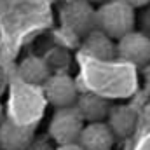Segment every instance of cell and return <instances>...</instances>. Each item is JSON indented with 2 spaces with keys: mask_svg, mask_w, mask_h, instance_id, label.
<instances>
[{
  "mask_svg": "<svg viewBox=\"0 0 150 150\" xmlns=\"http://www.w3.org/2000/svg\"><path fill=\"white\" fill-rule=\"evenodd\" d=\"M136 9L126 0H105L96 9V30L119 40L134 30Z\"/></svg>",
  "mask_w": 150,
  "mask_h": 150,
  "instance_id": "1",
  "label": "cell"
},
{
  "mask_svg": "<svg viewBox=\"0 0 150 150\" xmlns=\"http://www.w3.org/2000/svg\"><path fill=\"white\" fill-rule=\"evenodd\" d=\"M59 23L67 35L82 40L96 30V9L87 0H65L59 11Z\"/></svg>",
  "mask_w": 150,
  "mask_h": 150,
  "instance_id": "2",
  "label": "cell"
},
{
  "mask_svg": "<svg viewBox=\"0 0 150 150\" xmlns=\"http://www.w3.org/2000/svg\"><path fill=\"white\" fill-rule=\"evenodd\" d=\"M84 119L75 107L56 108L49 122V138L56 145L77 143L84 127Z\"/></svg>",
  "mask_w": 150,
  "mask_h": 150,
  "instance_id": "3",
  "label": "cell"
},
{
  "mask_svg": "<svg viewBox=\"0 0 150 150\" xmlns=\"http://www.w3.org/2000/svg\"><path fill=\"white\" fill-rule=\"evenodd\" d=\"M117 56L134 67H147L150 65V37L143 32H129L120 37L115 44Z\"/></svg>",
  "mask_w": 150,
  "mask_h": 150,
  "instance_id": "4",
  "label": "cell"
},
{
  "mask_svg": "<svg viewBox=\"0 0 150 150\" xmlns=\"http://www.w3.org/2000/svg\"><path fill=\"white\" fill-rule=\"evenodd\" d=\"M47 103L56 108L74 107L79 96L75 80L68 74H52L42 86Z\"/></svg>",
  "mask_w": 150,
  "mask_h": 150,
  "instance_id": "5",
  "label": "cell"
},
{
  "mask_svg": "<svg viewBox=\"0 0 150 150\" xmlns=\"http://www.w3.org/2000/svg\"><path fill=\"white\" fill-rule=\"evenodd\" d=\"M35 138V126L5 117L0 124V150H28Z\"/></svg>",
  "mask_w": 150,
  "mask_h": 150,
  "instance_id": "6",
  "label": "cell"
},
{
  "mask_svg": "<svg viewBox=\"0 0 150 150\" xmlns=\"http://www.w3.org/2000/svg\"><path fill=\"white\" fill-rule=\"evenodd\" d=\"M138 117V110L133 105H115L110 107V112L107 115V126L115 138H127L134 133Z\"/></svg>",
  "mask_w": 150,
  "mask_h": 150,
  "instance_id": "7",
  "label": "cell"
},
{
  "mask_svg": "<svg viewBox=\"0 0 150 150\" xmlns=\"http://www.w3.org/2000/svg\"><path fill=\"white\" fill-rule=\"evenodd\" d=\"M115 136L107 126V122H87L79 136V145L84 150H110Z\"/></svg>",
  "mask_w": 150,
  "mask_h": 150,
  "instance_id": "8",
  "label": "cell"
},
{
  "mask_svg": "<svg viewBox=\"0 0 150 150\" xmlns=\"http://www.w3.org/2000/svg\"><path fill=\"white\" fill-rule=\"evenodd\" d=\"M82 115L84 122H103L110 112V101L98 93H82L74 105Z\"/></svg>",
  "mask_w": 150,
  "mask_h": 150,
  "instance_id": "9",
  "label": "cell"
},
{
  "mask_svg": "<svg viewBox=\"0 0 150 150\" xmlns=\"http://www.w3.org/2000/svg\"><path fill=\"white\" fill-rule=\"evenodd\" d=\"M82 49L87 56H91L98 61H112L117 56L113 38L105 35L100 30H93L89 35L82 38Z\"/></svg>",
  "mask_w": 150,
  "mask_h": 150,
  "instance_id": "10",
  "label": "cell"
},
{
  "mask_svg": "<svg viewBox=\"0 0 150 150\" xmlns=\"http://www.w3.org/2000/svg\"><path fill=\"white\" fill-rule=\"evenodd\" d=\"M18 74L23 82L30 86H44V82L51 77V70L42 56H26L19 61Z\"/></svg>",
  "mask_w": 150,
  "mask_h": 150,
  "instance_id": "11",
  "label": "cell"
},
{
  "mask_svg": "<svg viewBox=\"0 0 150 150\" xmlns=\"http://www.w3.org/2000/svg\"><path fill=\"white\" fill-rule=\"evenodd\" d=\"M42 58L47 63V67L51 70V75L52 74H68V70L72 67V54H70V51L65 49V47H59V45L49 49Z\"/></svg>",
  "mask_w": 150,
  "mask_h": 150,
  "instance_id": "12",
  "label": "cell"
},
{
  "mask_svg": "<svg viewBox=\"0 0 150 150\" xmlns=\"http://www.w3.org/2000/svg\"><path fill=\"white\" fill-rule=\"evenodd\" d=\"M52 142V140H51ZM47 138H33V142L30 143V147H28V150H54V147H52V143H51Z\"/></svg>",
  "mask_w": 150,
  "mask_h": 150,
  "instance_id": "13",
  "label": "cell"
},
{
  "mask_svg": "<svg viewBox=\"0 0 150 150\" xmlns=\"http://www.w3.org/2000/svg\"><path fill=\"white\" fill-rule=\"evenodd\" d=\"M140 32H143L145 35L150 37V9H147L145 14L142 16V30Z\"/></svg>",
  "mask_w": 150,
  "mask_h": 150,
  "instance_id": "14",
  "label": "cell"
},
{
  "mask_svg": "<svg viewBox=\"0 0 150 150\" xmlns=\"http://www.w3.org/2000/svg\"><path fill=\"white\" fill-rule=\"evenodd\" d=\"M54 150H84L79 143H65V145H56Z\"/></svg>",
  "mask_w": 150,
  "mask_h": 150,
  "instance_id": "15",
  "label": "cell"
},
{
  "mask_svg": "<svg viewBox=\"0 0 150 150\" xmlns=\"http://www.w3.org/2000/svg\"><path fill=\"white\" fill-rule=\"evenodd\" d=\"M129 5H133L134 9H140V7H147L150 5V0H126Z\"/></svg>",
  "mask_w": 150,
  "mask_h": 150,
  "instance_id": "16",
  "label": "cell"
},
{
  "mask_svg": "<svg viewBox=\"0 0 150 150\" xmlns=\"http://www.w3.org/2000/svg\"><path fill=\"white\" fill-rule=\"evenodd\" d=\"M5 89H7V77H5V72L0 68V96L4 94Z\"/></svg>",
  "mask_w": 150,
  "mask_h": 150,
  "instance_id": "17",
  "label": "cell"
},
{
  "mask_svg": "<svg viewBox=\"0 0 150 150\" xmlns=\"http://www.w3.org/2000/svg\"><path fill=\"white\" fill-rule=\"evenodd\" d=\"M145 86H147V91L150 93V68L145 72Z\"/></svg>",
  "mask_w": 150,
  "mask_h": 150,
  "instance_id": "18",
  "label": "cell"
},
{
  "mask_svg": "<svg viewBox=\"0 0 150 150\" xmlns=\"http://www.w3.org/2000/svg\"><path fill=\"white\" fill-rule=\"evenodd\" d=\"M5 119V115H4V105L0 103V124H2V120Z\"/></svg>",
  "mask_w": 150,
  "mask_h": 150,
  "instance_id": "19",
  "label": "cell"
},
{
  "mask_svg": "<svg viewBox=\"0 0 150 150\" xmlns=\"http://www.w3.org/2000/svg\"><path fill=\"white\" fill-rule=\"evenodd\" d=\"M145 117H147V119L150 120V103L147 105V108H145Z\"/></svg>",
  "mask_w": 150,
  "mask_h": 150,
  "instance_id": "20",
  "label": "cell"
},
{
  "mask_svg": "<svg viewBox=\"0 0 150 150\" xmlns=\"http://www.w3.org/2000/svg\"><path fill=\"white\" fill-rule=\"evenodd\" d=\"M87 2H91V4H94V2H100V4H101V2H105V0H87Z\"/></svg>",
  "mask_w": 150,
  "mask_h": 150,
  "instance_id": "21",
  "label": "cell"
},
{
  "mask_svg": "<svg viewBox=\"0 0 150 150\" xmlns=\"http://www.w3.org/2000/svg\"><path fill=\"white\" fill-rule=\"evenodd\" d=\"M54 2H59V0H54Z\"/></svg>",
  "mask_w": 150,
  "mask_h": 150,
  "instance_id": "22",
  "label": "cell"
}]
</instances>
